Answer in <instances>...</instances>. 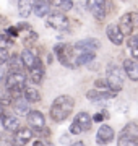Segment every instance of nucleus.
<instances>
[{
  "mask_svg": "<svg viewBox=\"0 0 138 146\" xmlns=\"http://www.w3.org/2000/svg\"><path fill=\"white\" fill-rule=\"evenodd\" d=\"M107 117H109V114L102 110V112H99V114L93 115V117H91V120H93V122H102V119H107Z\"/></svg>",
  "mask_w": 138,
  "mask_h": 146,
  "instance_id": "473e14b6",
  "label": "nucleus"
},
{
  "mask_svg": "<svg viewBox=\"0 0 138 146\" xmlns=\"http://www.w3.org/2000/svg\"><path fill=\"white\" fill-rule=\"evenodd\" d=\"M11 44H13V39H11V37H8L5 34V33H3V34H0V47H8V46H11Z\"/></svg>",
  "mask_w": 138,
  "mask_h": 146,
  "instance_id": "c85d7f7f",
  "label": "nucleus"
},
{
  "mask_svg": "<svg viewBox=\"0 0 138 146\" xmlns=\"http://www.w3.org/2000/svg\"><path fill=\"white\" fill-rule=\"evenodd\" d=\"M52 7H55L58 11H68V10H72L73 8V2L72 0H55V2H52L50 3Z\"/></svg>",
  "mask_w": 138,
  "mask_h": 146,
  "instance_id": "b1692460",
  "label": "nucleus"
},
{
  "mask_svg": "<svg viewBox=\"0 0 138 146\" xmlns=\"http://www.w3.org/2000/svg\"><path fill=\"white\" fill-rule=\"evenodd\" d=\"M54 54L58 58V62L65 65V67H75V50L73 46L68 44H55L54 47Z\"/></svg>",
  "mask_w": 138,
  "mask_h": 146,
  "instance_id": "7ed1b4c3",
  "label": "nucleus"
},
{
  "mask_svg": "<svg viewBox=\"0 0 138 146\" xmlns=\"http://www.w3.org/2000/svg\"><path fill=\"white\" fill-rule=\"evenodd\" d=\"M0 146H13V135L8 131H0Z\"/></svg>",
  "mask_w": 138,
  "mask_h": 146,
  "instance_id": "bb28decb",
  "label": "nucleus"
},
{
  "mask_svg": "<svg viewBox=\"0 0 138 146\" xmlns=\"http://www.w3.org/2000/svg\"><path fill=\"white\" fill-rule=\"evenodd\" d=\"M8 58H10V52H8V49L0 47V65H5V63L8 62Z\"/></svg>",
  "mask_w": 138,
  "mask_h": 146,
  "instance_id": "cd10ccee",
  "label": "nucleus"
},
{
  "mask_svg": "<svg viewBox=\"0 0 138 146\" xmlns=\"http://www.w3.org/2000/svg\"><path fill=\"white\" fill-rule=\"evenodd\" d=\"M86 5L96 20L101 21L106 16V0H86Z\"/></svg>",
  "mask_w": 138,
  "mask_h": 146,
  "instance_id": "9d476101",
  "label": "nucleus"
},
{
  "mask_svg": "<svg viewBox=\"0 0 138 146\" xmlns=\"http://www.w3.org/2000/svg\"><path fill=\"white\" fill-rule=\"evenodd\" d=\"M5 34L13 39V37H16L18 34H20V31L16 29V26H10V28H7V29H5Z\"/></svg>",
  "mask_w": 138,
  "mask_h": 146,
  "instance_id": "7c9ffc66",
  "label": "nucleus"
},
{
  "mask_svg": "<svg viewBox=\"0 0 138 146\" xmlns=\"http://www.w3.org/2000/svg\"><path fill=\"white\" fill-rule=\"evenodd\" d=\"M33 130L29 127H20V130L13 133V146H26L33 140Z\"/></svg>",
  "mask_w": 138,
  "mask_h": 146,
  "instance_id": "1a4fd4ad",
  "label": "nucleus"
},
{
  "mask_svg": "<svg viewBox=\"0 0 138 146\" xmlns=\"http://www.w3.org/2000/svg\"><path fill=\"white\" fill-rule=\"evenodd\" d=\"M70 146H86V145L83 143V141H76V143H72Z\"/></svg>",
  "mask_w": 138,
  "mask_h": 146,
  "instance_id": "4c0bfd02",
  "label": "nucleus"
},
{
  "mask_svg": "<svg viewBox=\"0 0 138 146\" xmlns=\"http://www.w3.org/2000/svg\"><path fill=\"white\" fill-rule=\"evenodd\" d=\"M119 146H138V127L137 123H128L123 127V130L117 140Z\"/></svg>",
  "mask_w": 138,
  "mask_h": 146,
  "instance_id": "20e7f679",
  "label": "nucleus"
},
{
  "mask_svg": "<svg viewBox=\"0 0 138 146\" xmlns=\"http://www.w3.org/2000/svg\"><path fill=\"white\" fill-rule=\"evenodd\" d=\"M114 136H115V133H114V130H112L109 125H101L99 127V130H98V135H96V143L98 145H109V143H112V140H114Z\"/></svg>",
  "mask_w": 138,
  "mask_h": 146,
  "instance_id": "9b49d317",
  "label": "nucleus"
},
{
  "mask_svg": "<svg viewBox=\"0 0 138 146\" xmlns=\"http://www.w3.org/2000/svg\"><path fill=\"white\" fill-rule=\"evenodd\" d=\"M106 34L107 37H109V41L112 42V44H115V46H122L123 42V34L122 31L119 29V26H117L115 23H111V25H107L106 26Z\"/></svg>",
  "mask_w": 138,
  "mask_h": 146,
  "instance_id": "4468645a",
  "label": "nucleus"
},
{
  "mask_svg": "<svg viewBox=\"0 0 138 146\" xmlns=\"http://www.w3.org/2000/svg\"><path fill=\"white\" fill-rule=\"evenodd\" d=\"M117 26L122 31L123 36H132V33H133V15L132 13H125V15L120 18V23H119Z\"/></svg>",
  "mask_w": 138,
  "mask_h": 146,
  "instance_id": "f3484780",
  "label": "nucleus"
},
{
  "mask_svg": "<svg viewBox=\"0 0 138 146\" xmlns=\"http://www.w3.org/2000/svg\"><path fill=\"white\" fill-rule=\"evenodd\" d=\"M46 146H54V145H46Z\"/></svg>",
  "mask_w": 138,
  "mask_h": 146,
  "instance_id": "58836bf2",
  "label": "nucleus"
},
{
  "mask_svg": "<svg viewBox=\"0 0 138 146\" xmlns=\"http://www.w3.org/2000/svg\"><path fill=\"white\" fill-rule=\"evenodd\" d=\"M70 133H72V135H80L81 133V128H80V125H78V123H76V122H72V125H70Z\"/></svg>",
  "mask_w": 138,
  "mask_h": 146,
  "instance_id": "72a5a7b5",
  "label": "nucleus"
},
{
  "mask_svg": "<svg viewBox=\"0 0 138 146\" xmlns=\"http://www.w3.org/2000/svg\"><path fill=\"white\" fill-rule=\"evenodd\" d=\"M5 75H7V68H5V65H0V84L3 83V80H5Z\"/></svg>",
  "mask_w": 138,
  "mask_h": 146,
  "instance_id": "f704fd0d",
  "label": "nucleus"
},
{
  "mask_svg": "<svg viewBox=\"0 0 138 146\" xmlns=\"http://www.w3.org/2000/svg\"><path fill=\"white\" fill-rule=\"evenodd\" d=\"M33 3H34V0H20L18 2V13L21 18H28L33 13Z\"/></svg>",
  "mask_w": 138,
  "mask_h": 146,
  "instance_id": "5701e85b",
  "label": "nucleus"
},
{
  "mask_svg": "<svg viewBox=\"0 0 138 146\" xmlns=\"http://www.w3.org/2000/svg\"><path fill=\"white\" fill-rule=\"evenodd\" d=\"M23 98H25L29 104H34V102H39V101H41V93H39V89L34 88L33 84H26V86L23 88Z\"/></svg>",
  "mask_w": 138,
  "mask_h": 146,
  "instance_id": "6ab92c4d",
  "label": "nucleus"
},
{
  "mask_svg": "<svg viewBox=\"0 0 138 146\" xmlns=\"http://www.w3.org/2000/svg\"><path fill=\"white\" fill-rule=\"evenodd\" d=\"M75 122L80 125L81 131H88L91 130V127H93V120H91V115L88 112H78V114L75 115Z\"/></svg>",
  "mask_w": 138,
  "mask_h": 146,
  "instance_id": "412c9836",
  "label": "nucleus"
},
{
  "mask_svg": "<svg viewBox=\"0 0 138 146\" xmlns=\"http://www.w3.org/2000/svg\"><path fill=\"white\" fill-rule=\"evenodd\" d=\"M11 109H13L16 117H26L28 112L31 110V104L21 96V98H16L11 101Z\"/></svg>",
  "mask_w": 138,
  "mask_h": 146,
  "instance_id": "f8f14e48",
  "label": "nucleus"
},
{
  "mask_svg": "<svg viewBox=\"0 0 138 146\" xmlns=\"http://www.w3.org/2000/svg\"><path fill=\"white\" fill-rule=\"evenodd\" d=\"M101 47V42L94 39V37H88V39H81V41L75 42L73 50L75 54H80V52H96L98 49Z\"/></svg>",
  "mask_w": 138,
  "mask_h": 146,
  "instance_id": "6e6552de",
  "label": "nucleus"
},
{
  "mask_svg": "<svg viewBox=\"0 0 138 146\" xmlns=\"http://www.w3.org/2000/svg\"><path fill=\"white\" fill-rule=\"evenodd\" d=\"M106 83H107V88L111 89L112 93L120 91V89L123 88V72H122V68L117 67V65H109Z\"/></svg>",
  "mask_w": 138,
  "mask_h": 146,
  "instance_id": "f03ea898",
  "label": "nucleus"
},
{
  "mask_svg": "<svg viewBox=\"0 0 138 146\" xmlns=\"http://www.w3.org/2000/svg\"><path fill=\"white\" fill-rule=\"evenodd\" d=\"M73 107H75V99L68 94H62L55 98L50 106V119L55 122V123H62L70 117V114L73 112Z\"/></svg>",
  "mask_w": 138,
  "mask_h": 146,
  "instance_id": "f257e3e1",
  "label": "nucleus"
},
{
  "mask_svg": "<svg viewBox=\"0 0 138 146\" xmlns=\"http://www.w3.org/2000/svg\"><path fill=\"white\" fill-rule=\"evenodd\" d=\"M16 29H18V31H21V29H28V31H29V29H31V26H29L28 23H20V25L16 26Z\"/></svg>",
  "mask_w": 138,
  "mask_h": 146,
  "instance_id": "c9c22d12",
  "label": "nucleus"
},
{
  "mask_svg": "<svg viewBox=\"0 0 138 146\" xmlns=\"http://www.w3.org/2000/svg\"><path fill=\"white\" fill-rule=\"evenodd\" d=\"M37 39V34L34 31H31V29H29V33H28V36L25 37V46H29V44H31V42H34Z\"/></svg>",
  "mask_w": 138,
  "mask_h": 146,
  "instance_id": "c756f323",
  "label": "nucleus"
},
{
  "mask_svg": "<svg viewBox=\"0 0 138 146\" xmlns=\"http://www.w3.org/2000/svg\"><path fill=\"white\" fill-rule=\"evenodd\" d=\"M8 65H10V70H18V72H23V62H21V57L16 54V55H10L8 58Z\"/></svg>",
  "mask_w": 138,
  "mask_h": 146,
  "instance_id": "a878e982",
  "label": "nucleus"
},
{
  "mask_svg": "<svg viewBox=\"0 0 138 146\" xmlns=\"http://www.w3.org/2000/svg\"><path fill=\"white\" fill-rule=\"evenodd\" d=\"M21 62H23V67L25 68H28V70H31V68H34L37 65V63L41 62V58L37 57L36 54L33 52L31 49H25L21 52Z\"/></svg>",
  "mask_w": 138,
  "mask_h": 146,
  "instance_id": "2eb2a0df",
  "label": "nucleus"
},
{
  "mask_svg": "<svg viewBox=\"0 0 138 146\" xmlns=\"http://www.w3.org/2000/svg\"><path fill=\"white\" fill-rule=\"evenodd\" d=\"M94 52H80L75 54V67H81V65H88L94 60Z\"/></svg>",
  "mask_w": 138,
  "mask_h": 146,
  "instance_id": "4be33fe9",
  "label": "nucleus"
},
{
  "mask_svg": "<svg viewBox=\"0 0 138 146\" xmlns=\"http://www.w3.org/2000/svg\"><path fill=\"white\" fill-rule=\"evenodd\" d=\"M33 11H34L36 16L44 18V16H47L49 13H50V3H49L47 0H34V3H33Z\"/></svg>",
  "mask_w": 138,
  "mask_h": 146,
  "instance_id": "a211bd4d",
  "label": "nucleus"
},
{
  "mask_svg": "<svg viewBox=\"0 0 138 146\" xmlns=\"http://www.w3.org/2000/svg\"><path fill=\"white\" fill-rule=\"evenodd\" d=\"M26 122H28V127L31 128L33 131L36 130H41L46 127V117L41 110H36V109H31L26 115Z\"/></svg>",
  "mask_w": 138,
  "mask_h": 146,
  "instance_id": "0eeeda50",
  "label": "nucleus"
},
{
  "mask_svg": "<svg viewBox=\"0 0 138 146\" xmlns=\"http://www.w3.org/2000/svg\"><path fill=\"white\" fill-rule=\"evenodd\" d=\"M44 76H46V70H44L42 62H39L34 68L29 70V80H31L33 84H41L42 83Z\"/></svg>",
  "mask_w": 138,
  "mask_h": 146,
  "instance_id": "aec40b11",
  "label": "nucleus"
},
{
  "mask_svg": "<svg viewBox=\"0 0 138 146\" xmlns=\"http://www.w3.org/2000/svg\"><path fill=\"white\" fill-rule=\"evenodd\" d=\"M0 120H2V125H3V130L8 131V133H15V131L20 130L21 127V122H20V117H16L13 114H7L5 110L0 112Z\"/></svg>",
  "mask_w": 138,
  "mask_h": 146,
  "instance_id": "423d86ee",
  "label": "nucleus"
},
{
  "mask_svg": "<svg viewBox=\"0 0 138 146\" xmlns=\"http://www.w3.org/2000/svg\"><path fill=\"white\" fill-rule=\"evenodd\" d=\"M123 72L132 81H138V62L133 58L123 60Z\"/></svg>",
  "mask_w": 138,
  "mask_h": 146,
  "instance_id": "dca6fc26",
  "label": "nucleus"
},
{
  "mask_svg": "<svg viewBox=\"0 0 138 146\" xmlns=\"http://www.w3.org/2000/svg\"><path fill=\"white\" fill-rule=\"evenodd\" d=\"M128 49L132 54L133 60H138V34H132L128 39Z\"/></svg>",
  "mask_w": 138,
  "mask_h": 146,
  "instance_id": "393cba45",
  "label": "nucleus"
},
{
  "mask_svg": "<svg viewBox=\"0 0 138 146\" xmlns=\"http://www.w3.org/2000/svg\"><path fill=\"white\" fill-rule=\"evenodd\" d=\"M96 83V88L94 89H101V91H107V83H106V80H96L94 81ZM109 91H111V89H109Z\"/></svg>",
  "mask_w": 138,
  "mask_h": 146,
  "instance_id": "2f4dec72",
  "label": "nucleus"
},
{
  "mask_svg": "<svg viewBox=\"0 0 138 146\" xmlns=\"http://www.w3.org/2000/svg\"><path fill=\"white\" fill-rule=\"evenodd\" d=\"M115 98V93L112 91H101V89H90L86 93V99L91 101V102H102V101L112 99Z\"/></svg>",
  "mask_w": 138,
  "mask_h": 146,
  "instance_id": "ddd939ff",
  "label": "nucleus"
},
{
  "mask_svg": "<svg viewBox=\"0 0 138 146\" xmlns=\"http://www.w3.org/2000/svg\"><path fill=\"white\" fill-rule=\"evenodd\" d=\"M46 25L52 29H57V31H67L70 26V20L62 11H52L46 16Z\"/></svg>",
  "mask_w": 138,
  "mask_h": 146,
  "instance_id": "39448f33",
  "label": "nucleus"
},
{
  "mask_svg": "<svg viewBox=\"0 0 138 146\" xmlns=\"http://www.w3.org/2000/svg\"><path fill=\"white\" fill-rule=\"evenodd\" d=\"M33 146H46V141H44V140H39V138H37V140H34Z\"/></svg>",
  "mask_w": 138,
  "mask_h": 146,
  "instance_id": "e433bc0d",
  "label": "nucleus"
}]
</instances>
